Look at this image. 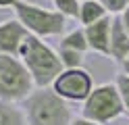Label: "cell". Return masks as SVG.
Instances as JSON below:
<instances>
[{
    "instance_id": "obj_1",
    "label": "cell",
    "mask_w": 129,
    "mask_h": 125,
    "mask_svg": "<svg viewBox=\"0 0 129 125\" xmlns=\"http://www.w3.org/2000/svg\"><path fill=\"white\" fill-rule=\"evenodd\" d=\"M19 58L23 61V65L27 67V71H29L31 79L36 83V88L52 86L54 79L58 77L60 71H62L58 50H54L48 42H44V38L31 36V33L25 38V42H23Z\"/></svg>"
},
{
    "instance_id": "obj_2",
    "label": "cell",
    "mask_w": 129,
    "mask_h": 125,
    "mask_svg": "<svg viewBox=\"0 0 129 125\" xmlns=\"http://www.w3.org/2000/svg\"><path fill=\"white\" fill-rule=\"evenodd\" d=\"M29 125H71L75 119L73 108L67 100H62L52 86L36 88L21 102Z\"/></svg>"
},
{
    "instance_id": "obj_3",
    "label": "cell",
    "mask_w": 129,
    "mask_h": 125,
    "mask_svg": "<svg viewBox=\"0 0 129 125\" xmlns=\"http://www.w3.org/2000/svg\"><path fill=\"white\" fill-rule=\"evenodd\" d=\"M15 17L21 21L31 36L38 38H56L67 31V17L58 13L56 8H44L36 2H27V0H17L13 6Z\"/></svg>"
},
{
    "instance_id": "obj_4",
    "label": "cell",
    "mask_w": 129,
    "mask_h": 125,
    "mask_svg": "<svg viewBox=\"0 0 129 125\" xmlns=\"http://www.w3.org/2000/svg\"><path fill=\"white\" fill-rule=\"evenodd\" d=\"M125 115V106H123V98L117 88L115 81H106L96 86L94 92L87 100L81 104V117L90 121H96L100 125H108L112 121L121 119Z\"/></svg>"
},
{
    "instance_id": "obj_5",
    "label": "cell",
    "mask_w": 129,
    "mask_h": 125,
    "mask_svg": "<svg viewBox=\"0 0 129 125\" xmlns=\"http://www.w3.org/2000/svg\"><path fill=\"white\" fill-rule=\"evenodd\" d=\"M36 83L19 56L0 54V102H23Z\"/></svg>"
},
{
    "instance_id": "obj_6",
    "label": "cell",
    "mask_w": 129,
    "mask_h": 125,
    "mask_svg": "<svg viewBox=\"0 0 129 125\" xmlns=\"http://www.w3.org/2000/svg\"><path fill=\"white\" fill-rule=\"evenodd\" d=\"M96 83H94V75L83 69V67H77V69H62L60 75L54 79L52 90L58 94L62 100L67 102H85L87 96L94 92Z\"/></svg>"
},
{
    "instance_id": "obj_7",
    "label": "cell",
    "mask_w": 129,
    "mask_h": 125,
    "mask_svg": "<svg viewBox=\"0 0 129 125\" xmlns=\"http://www.w3.org/2000/svg\"><path fill=\"white\" fill-rule=\"evenodd\" d=\"M27 36H29V31L21 25V21L17 17L0 21V54L19 56L21 46Z\"/></svg>"
},
{
    "instance_id": "obj_8",
    "label": "cell",
    "mask_w": 129,
    "mask_h": 125,
    "mask_svg": "<svg viewBox=\"0 0 129 125\" xmlns=\"http://www.w3.org/2000/svg\"><path fill=\"white\" fill-rule=\"evenodd\" d=\"M110 29H112V17H104L102 21L87 25L85 36L90 44V52H96L100 56L110 54Z\"/></svg>"
},
{
    "instance_id": "obj_9",
    "label": "cell",
    "mask_w": 129,
    "mask_h": 125,
    "mask_svg": "<svg viewBox=\"0 0 129 125\" xmlns=\"http://www.w3.org/2000/svg\"><path fill=\"white\" fill-rule=\"evenodd\" d=\"M115 63H125L129 58V31L121 23L119 15L112 17V29H110V54Z\"/></svg>"
},
{
    "instance_id": "obj_10",
    "label": "cell",
    "mask_w": 129,
    "mask_h": 125,
    "mask_svg": "<svg viewBox=\"0 0 129 125\" xmlns=\"http://www.w3.org/2000/svg\"><path fill=\"white\" fill-rule=\"evenodd\" d=\"M104 17H110L108 11L102 6L100 0H85V2H81V8H79V17L77 21L79 25H83V27H87V25H94L102 21Z\"/></svg>"
},
{
    "instance_id": "obj_11",
    "label": "cell",
    "mask_w": 129,
    "mask_h": 125,
    "mask_svg": "<svg viewBox=\"0 0 129 125\" xmlns=\"http://www.w3.org/2000/svg\"><path fill=\"white\" fill-rule=\"evenodd\" d=\"M60 46L62 48H73L79 50V52H90V44H87V36H85V27L79 25V27H73L69 31H64L60 36Z\"/></svg>"
},
{
    "instance_id": "obj_12",
    "label": "cell",
    "mask_w": 129,
    "mask_h": 125,
    "mask_svg": "<svg viewBox=\"0 0 129 125\" xmlns=\"http://www.w3.org/2000/svg\"><path fill=\"white\" fill-rule=\"evenodd\" d=\"M0 125H29L19 102H0Z\"/></svg>"
},
{
    "instance_id": "obj_13",
    "label": "cell",
    "mask_w": 129,
    "mask_h": 125,
    "mask_svg": "<svg viewBox=\"0 0 129 125\" xmlns=\"http://www.w3.org/2000/svg\"><path fill=\"white\" fill-rule=\"evenodd\" d=\"M58 56H60L62 69H77V67H83V58H85L83 52L73 50V48H62V46H58Z\"/></svg>"
},
{
    "instance_id": "obj_14",
    "label": "cell",
    "mask_w": 129,
    "mask_h": 125,
    "mask_svg": "<svg viewBox=\"0 0 129 125\" xmlns=\"http://www.w3.org/2000/svg\"><path fill=\"white\" fill-rule=\"evenodd\" d=\"M52 6L58 13H62L67 19H77L81 2H79V0H52Z\"/></svg>"
},
{
    "instance_id": "obj_15",
    "label": "cell",
    "mask_w": 129,
    "mask_h": 125,
    "mask_svg": "<svg viewBox=\"0 0 129 125\" xmlns=\"http://www.w3.org/2000/svg\"><path fill=\"white\" fill-rule=\"evenodd\" d=\"M115 83H117V88L121 92L123 106H125V115H127V119H129V77H127L125 73H119L117 79H115Z\"/></svg>"
},
{
    "instance_id": "obj_16",
    "label": "cell",
    "mask_w": 129,
    "mask_h": 125,
    "mask_svg": "<svg viewBox=\"0 0 129 125\" xmlns=\"http://www.w3.org/2000/svg\"><path fill=\"white\" fill-rule=\"evenodd\" d=\"M100 2H102V6L108 11L110 17L121 15V13H123L125 8L129 6V0H100Z\"/></svg>"
},
{
    "instance_id": "obj_17",
    "label": "cell",
    "mask_w": 129,
    "mask_h": 125,
    "mask_svg": "<svg viewBox=\"0 0 129 125\" xmlns=\"http://www.w3.org/2000/svg\"><path fill=\"white\" fill-rule=\"evenodd\" d=\"M71 125H100V123H96V121H90V119H85V117H75L73 121H71Z\"/></svg>"
},
{
    "instance_id": "obj_18",
    "label": "cell",
    "mask_w": 129,
    "mask_h": 125,
    "mask_svg": "<svg viewBox=\"0 0 129 125\" xmlns=\"http://www.w3.org/2000/svg\"><path fill=\"white\" fill-rule=\"evenodd\" d=\"M119 19H121V23H123V25H125V29L129 31V6H127V8H125V11H123V13H121V15H119Z\"/></svg>"
},
{
    "instance_id": "obj_19",
    "label": "cell",
    "mask_w": 129,
    "mask_h": 125,
    "mask_svg": "<svg viewBox=\"0 0 129 125\" xmlns=\"http://www.w3.org/2000/svg\"><path fill=\"white\" fill-rule=\"evenodd\" d=\"M17 4V0H0V8H13Z\"/></svg>"
},
{
    "instance_id": "obj_20",
    "label": "cell",
    "mask_w": 129,
    "mask_h": 125,
    "mask_svg": "<svg viewBox=\"0 0 129 125\" xmlns=\"http://www.w3.org/2000/svg\"><path fill=\"white\" fill-rule=\"evenodd\" d=\"M121 73H125L127 77H129V61H125V63H121Z\"/></svg>"
},
{
    "instance_id": "obj_21",
    "label": "cell",
    "mask_w": 129,
    "mask_h": 125,
    "mask_svg": "<svg viewBox=\"0 0 129 125\" xmlns=\"http://www.w3.org/2000/svg\"><path fill=\"white\" fill-rule=\"evenodd\" d=\"M79 2H85V0H79Z\"/></svg>"
},
{
    "instance_id": "obj_22",
    "label": "cell",
    "mask_w": 129,
    "mask_h": 125,
    "mask_svg": "<svg viewBox=\"0 0 129 125\" xmlns=\"http://www.w3.org/2000/svg\"><path fill=\"white\" fill-rule=\"evenodd\" d=\"M127 61H129V58H127Z\"/></svg>"
}]
</instances>
